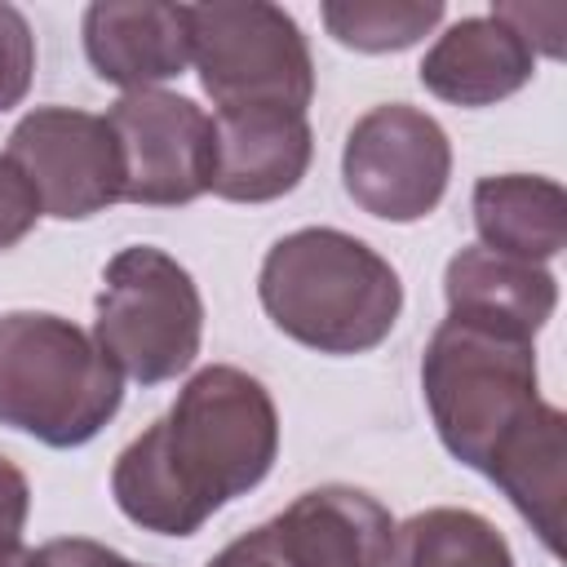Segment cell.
<instances>
[{"instance_id": "cell-1", "label": "cell", "mask_w": 567, "mask_h": 567, "mask_svg": "<svg viewBox=\"0 0 567 567\" xmlns=\"http://www.w3.org/2000/svg\"><path fill=\"white\" fill-rule=\"evenodd\" d=\"M421 394L439 443L496 483L540 545L558 554L567 416L540 399L532 337L447 315L425 341Z\"/></svg>"}, {"instance_id": "cell-2", "label": "cell", "mask_w": 567, "mask_h": 567, "mask_svg": "<svg viewBox=\"0 0 567 567\" xmlns=\"http://www.w3.org/2000/svg\"><path fill=\"white\" fill-rule=\"evenodd\" d=\"M279 456L270 390L230 363L199 368L111 465V496L155 536H195L226 501L252 492Z\"/></svg>"}, {"instance_id": "cell-3", "label": "cell", "mask_w": 567, "mask_h": 567, "mask_svg": "<svg viewBox=\"0 0 567 567\" xmlns=\"http://www.w3.org/2000/svg\"><path fill=\"white\" fill-rule=\"evenodd\" d=\"M257 297L270 323L319 354L377 350L403 310L399 270L359 235L301 226L270 244Z\"/></svg>"}, {"instance_id": "cell-4", "label": "cell", "mask_w": 567, "mask_h": 567, "mask_svg": "<svg viewBox=\"0 0 567 567\" xmlns=\"http://www.w3.org/2000/svg\"><path fill=\"white\" fill-rule=\"evenodd\" d=\"M124 403V377L102 346L62 315H0V425L44 447L93 443Z\"/></svg>"}, {"instance_id": "cell-5", "label": "cell", "mask_w": 567, "mask_h": 567, "mask_svg": "<svg viewBox=\"0 0 567 567\" xmlns=\"http://www.w3.org/2000/svg\"><path fill=\"white\" fill-rule=\"evenodd\" d=\"M204 337V297L190 270L155 244L120 248L102 270L93 341L137 385L182 377Z\"/></svg>"}, {"instance_id": "cell-6", "label": "cell", "mask_w": 567, "mask_h": 567, "mask_svg": "<svg viewBox=\"0 0 567 567\" xmlns=\"http://www.w3.org/2000/svg\"><path fill=\"white\" fill-rule=\"evenodd\" d=\"M190 62L217 111H297L315 97V58L297 18L270 0L186 4Z\"/></svg>"}, {"instance_id": "cell-7", "label": "cell", "mask_w": 567, "mask_h": 567, "mask_svg": "<svg viewBox=\"0 0 567 567\" xmlns=\"http://www.w3.org/2000/svg\"><path fill=\"white\" fill-rule=\"evenodd\" d=\"M452 177V142L443 124L408 102H381L354 120L341 146L346 195L381 221L430 217Z\"/></svg>"}, {"instance_id": "cell-8", "label": "cell", "mask_w": 567, "mask_h": 567, "mask_svg": "<svg viewBox=\"0 0 567 567\" xmlns=\"http://www.w3.org/2000/svg\"><path fill=\"white\" fill-rule=\"evenodd\" d=\"M120 146L124 199L142 208H182L213 186V115L182 93L137 89L106 111Z\"/></svg>"}, {"instance_id": "cell-9", "label": "cell", "mask_w": 567, "mask_h": 567, "mask_svg": "<svg viewBox=\"0 0 567 567\" xmlns=\"http://www.w3.org/2000/svg\"><path fill=\"white\" fill-rule=\"evenodd\" d=\"M4 155L22 168L40 195V208L58 221H84L124 199L120 146L106 115L35 106L13 124Z\"/></svg>"}, {"instance_id": "cell-10", "label": "cell", "mask_w": 567, "mask_h": 567, "mask_svg": "<svg viewBox=\"0 0 567 567\" xmlns=\"http://www.w3.org/2000/svg\"><path fill=\"white\" fill-rule=\"evenodd\" d=\"M84 58L97 80L137 93L159 89L190 62L186 4L164 0H97L84 9Z\"/></svg>"}, {"instance_id": "cell-11", "label": "cell", "mask_w": 567, "mask_h": 567, "mask_svg": "<svg viewBox=\"0 0 567 567\" xmlns=\"http://www.w3.org/2000/svg\"><path fill=\"white\" fill-rule=\"evenodd\" d=\"M213 195L230 204H270L301 186L315 137L297 111H217Z\"/></svg>"}, {"instance_id": "cell-12", "label": "cell", "mask_w": 567, "mask_h": 567, "mask_svg": "<svg viewBox=\"0 0 567 567\" xmlns=\"http://www.w3.org/2000/svg\"><path fill=\"white\" fill-rule=\"evenodd\" d=\"M270 523L297 567H390L394 518L363 487H310Z\"/></svg>"}, {"instance_id": "cell-13", "label": "cell", "mask_w": 567, "mask_h": 567, "mask_svg": "<svg viewBox=\"0 0 567 567\" xmlns=\"http://www.w3.org/2000/svg\"><path fill=\"white\" fill-rule=\"evenodd\" d=\"M421 84L452 106H496L536 75V53L501 18L478 13L452 22L416 66Z\"/></svg>"}, {"instance_id": "cell-14", "label": "cell", "mask_w": 567, "mask_h": 567, "mask_svg": "<svg viewBox=\"0 0 567 567\" xmlns=\"http://www.w3.org/2000/svg\"><path fill=\"white\" fill-rule=\"evenodd\" d=\"M443 297H447V315L456 319H478L492 328L536 337L554 319L558 279L536 261H518L474 244L447 261Z\"/></svg>"}, {"instance_id": "cell-15", "label": "cell", "mask_w": 567, "mask_h": 567, "mask_svg": "<svg viewBox=\"0 0 567 567\" xmlns=\"http://www.w3.org/2000/svg\"><path fill=\"white\" fill-rule=\"evenodd\" d=\"M474 230L483 248L518 257V261H549L567 248V195L554 177L540 173H496L474 186Z\"/></svg>"}, {"instance_id": "cell-16", "label": "cell", "mask_w": 567, "mask_h": 567, "mask_svg": "<svg viewBox=\"0 0 567 567\" xmlns=\"http://www.w3.org/2000/svg\"><path fill=\"white\" fill-rule=\"evenodd\" d=\"M390 567H514V554L483 514L434 505L394 527Z\"/></svg>"}, {"instance_id": "cell-17", "label": "cell", "mask_w": 567, "mask_h": 567, "mask_svg": "<svg viewBox=\"0 0 567 567\" xmlns=\"http://www.w3.org/2000/svg\"><path fill=\"white\" fill-rule=\"evenodd\" d=\"M443 0H323L319 18L328 35L354 53L412 49L443 22Z\"/></svg>"}, {"instance_id": "cell-18", "label": "cell", "mask_w": 567, "mask_h": 567, "mask_svg": "<svg viewBox=\"0 0 567 567\" xmlns=\"http://www.w3.org/2000/svg\"><path fill=\"white\" fill-rule=\"evenodd\" d=\"M35 75V35L22 9L0 0V115L13 111Z\"/></svg>"}, {"instance_id": "cell-19", "label": "cell", "mask_w": 567, "mask_h": 567, "mask_svg": "<svg viewBox=\"0 0 567 567\" xmlns=\"http://www.w3.org/2000/svg\"><path fill=\"white\" fill-rule=\"evenodd\" d=\"M40 217H44V208H40L35 186L22 177V168L9 155H0V252L22 244Z\"/></svg>"}, {"instance_id": "cell-20", "label": "cell", "mask_w": 567, "mask_h": 567, "mask_svg": "<svg viewBox=\"0 0 567 567\" xmlns=\"http://www.w3.org/2000/svg\"><path fill=\"white\" fill-rule=\"evenodd\" d=\"M492 18H501L514 35H523L532 44V53H545V58H563V22H567V9L563 4H518V0H505V4H492Z\"/></svg>"}, {"instance_id": "cell-21", "label": "cell", "mask_w": 567, "mask_h": 567, "mask_svg": "<svg viewBox=\"0 0 567 567\" xmlns=\"http://www.w3.org/2000/svg\"><path fill=\"white\" fill-rule=\"evenodd\" d=\"M204 567H297V563H292V554L284 549L275 523H261V527L235 536V540H230L221 554H213Z\"/></svg>"}, {"instance_id": "cell-22", "label": "cell", "mask_w": 567, "mask_h": 567, "mask_svg": "<svg viewBox=\"0 0 567 567\" xmlns=\"http://www.w3.org/2000/svg\"><path fill=\"white\" fill-rule=\"evenodd\" d=\"M31 567H142V563H133V558H124L111 545L89 540V536H58V540L35 549Z\"/></svg>"}, {"instance_id": "cell-23", "label": "cell", "mask_w": 567, "mask_h": 567, "mask_svg": "<svg viewBox=\"0 0 567 567\" xmlns=\"http://www.w3.org/2000/svg\"><path fill=\"white\" fill-rule=\"evenodd\" d=\"M31 514V483L27 474L0 452V536H22Z\"/></svg>"}, {"instance_id": "cell-24", "label": "cell", "mask_w": 567, "mask_h": 567, "mask_svg": "<svg viewBox=\"0 0 567 567\" xmlns=\"http://www.w3.org/2000/svg\"><path fill=\"white\" fill-rule=\"evenodd\" d=\"M35 549L22 545V536H0V567H31Z\"/></svg>"}]
</instances>
